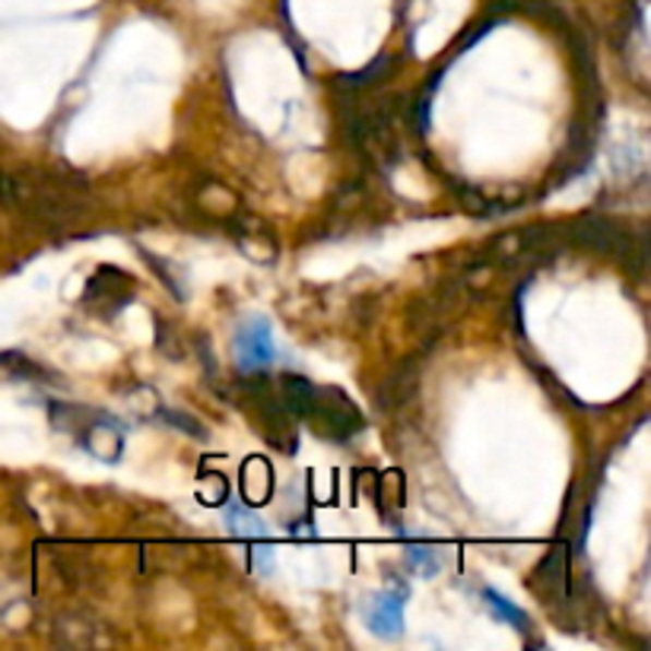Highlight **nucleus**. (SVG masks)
<instances>
[{
    "label": "nucleus",
    "instance_id": "obj_4",
    "mask_svg": "<svg viewBox=\"0 0 651 651\" xmlns=\"http://www.w3.org/2000/svg\"><path fill=\"white\" fill-rule=\"evenodd\" d=\"M483 601H486V607L493 611V616H499L503 623L515 626L518 632H525V629H528V614H525V611H518V607L508 601L506 594H499L496 588H486V591H483Z\"/></svg>",
    "mask_w": 651,
    "mask_h": 651
},
{
    "label": "nucleus",
    "instance_id": "obj_7",
    "mask_svg": "<svg viewBox=\"0 0 651 651\" xmlns=\"http://www.w3.org/2000/svg\"><path fill=\"white\" fill-rule=\"evenodd\" d=\"M166 417V423H172V426H179V430H184V433H191V435H201L204 438V430L191 420V417H181V413H172V410H166L162 413Z\"/></svg>",
    "mask_w": 651,
    "mask_h": 651
},
{
    "label": "nucleus",
    "instance_id": "obj_5",
    "mask_svg": "<svg viewBox=\"0 0 651 651\" xmlns=\"http://www.w3.org/2000/svg\"><path fill=\"white\" fill-rule=\"evenodd\" d=\"M226 521L236 528V531H242V534H249V538H264V525H261V518L252 515L245 506H229L226 508Z\"/></svg>",
    "mask_w": 651,
    "mask_h": 651
},
{
    "label": "nucleus",
    "instance_id": "obj_1",
    "mask_svg": "<svg viewBox=\"0 0 651 651\" xmlns=\"http://www.w3.org/2000/svg\"><path fill=\"white\" fill-rule=\"evenodd\" d=\"M305 420L315 426V433L334 442H347L362 430V413L353 407V400H347L334 388H315Z\"/></svg>",
    "mask_w": 651,
    "mask_h": 651
},
{
    "label": "nucleus",
    "instance_id": "obj_3",
    "mask_svg": "<svg viewBox=\"0 0 651 651\" xmlns=\"http://www.w3.org/2000/svg\"><path fill=\"white\" fill-rule=\"evenodd\" d=\"M403 594L407 591H391V594H378L372 598L365 619H369V629L382 639H398L400 629H403Z\"/></svg>",
    "mask_w": 651,
    "mask_h": 651
},
{
    "label": "nucleus",
    "instance_id": "obj_2",
    "mask_svg": "<svg viewBox=\"0 0 651 651\" xmlns=\"http://www.w3.org/2000/svg\"><path fill=\"white\" fill-rule=\"evenodd\" d=\"M274 362V334L264 318H252L236 334V365L242 372H257Z\"/></svg>",
    "mask_w": 651,
    "mask_h": 651
},
{
    "label": "nucleus",
    "instance_id": "obj_6",
    "mask_svg": "<svg viewBox=\"0 0 651 651\" xmlns=\"http://www.w3.org/2000/svg\"><path fill=\"white\" fill-rule=\"evenodd\" d=\"M407 566L413 569V572H420V576H435L438 572V556H435L433 550H426V546H413L410 553H407Z\"/></svg>",
    "mask_w": 651,
    "mask_h": 651
}]
</instances>
